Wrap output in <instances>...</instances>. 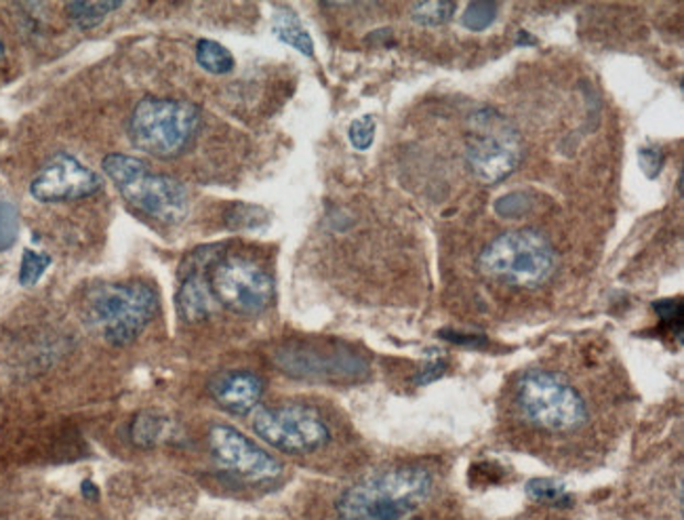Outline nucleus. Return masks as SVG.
<instances>
[{"label": "nucleus", "mask_w": 684, "mask_h": 520, "mask_svg": "<svg viewBox=\"0 0 684 520\" xmlns=\"http://www.w3.org/2000/svg\"><path fill=\"white\" fill-rule=\"evenodd\" d=\"M499 4L497 2H473L464 13V25L473 32H482L497 20Z\"/></svg>", "instance_id": "nucleus-20"}, {"label": "nucleus", "mask_w": 684, "mask_h": 520, "mask_svg": "<svg viewBox=\"0 0 684 520\" xmlns=\"http://www.w3.org/2000/svg\"><path fill=\"white\" fill-rule=\"evenodd\" d=\"M18 232H20L18 209L11 203L0 201V251H7L13 247Z\"/></svg>", "instance_id": "nucleus-21"}, {"label": "nucleus", "mask_w": 684, "mask_h": 520, "mask_svg": "<svg viewBox=\"0 0 684 520\" xmlns=\"http://www.w3.org/2000/svg\"><path fill=\"white\" fill-rule=\"evenodd\" d=\"M217 307V300L213 297L211 286L207 274L200 270H189L186 279L177 291V312L186 323H200L209 318Z\"/></svg>", "instance_id": "nucleus-13"}, {"label": "nucleus", "mask_w": 684, "mask_h": 520, "mask_svg": "<svg viewBox=\"0 0 684 520\" xmlns=\"http://www.w3.org/2000/svg\"><path fill=\"white\" fill-rule=\"evenodd\" d=\"M200 129V110L186 99L145 97L129 117V140L154 159H175Z\"/></svg>", "instance_id": "nucleus-5"}, {"label": "nucleus", "mask_w": 684, "mask_h": 520, "mask_svg": "<svg viewBox=\"0 0 684 520\" xmlns=\"http://www.w3.org/2000/svg\"><path fill=\"white\" fill-rule=\"evenodd\" d=\"M376 140V119L373 117H360L350 124V143L356 150L365 152L371 148Z\"/></svg>", "instance_id": "nucleus-23"}, {"label": "nucleus", "mask_w": 684, "mask_h": 520, "mask_svg": "<svg viewBox=\"0 0 684 520\" xmlns=\"http://www.w3.org/2000/svg\"><path fill=\"white\" fill-rule=\"evenodd\" d=\"M512 411L522 426L547 436H571L590 422L588 399L554 369L524 371L512 388Z\"/></svg>", "instance_id": "nucleus-1"}, {"label": "nucleus", "mask_w": 684, "mask_h": 520, "mask_svg": "<svg viewBox=\"0 0 684 520\" xmlns=\"http://www.w3.org/2000/svg\"><path fill=\"white\" fill-rule=\"evenodd\" d=\"M526 496L531 497L533 501L550 503V506H561V503L571 501V497L566 496L565 487L556 480H550V478L529 480L526 483Z\"/></svg>", "instance_id": "nucleus-19"}, {"label": "nucleus", "mask_w": 684, "mask_h": 520, "mask_svg": "<svg viewBox=\"0 0 684 520\" xmlns=\"http://www.w3.org/2000/svg\"><path fill=\"white\" fill-rule=\"evenodd\" d=\"M51 263V258L45 253H36L32 249H28L24 253V260H22V270H20V283L25 286H32V284L39 283L41 277L45 274L47 266Z\"/></svg>", "instance_id": "nucleus-22"}, {"label": "nucleus", "mask_w": 684, "mask_h": 520, "mask_svg": "<svg viewBox=\"0 0 684 520\" xmlns=\"http://www.w3.org/2000/svg\"><path fill=\"white\" fill-rule=\"evenodd\" d=\"M209 286L219 306L242 316H258L274 302L270 272L251 258L221 256L209 263Z\"/></svg>", "instance_id": "nucleus-8"}, {"label": "nucleus", "mask_w": 684, "mask_h": 520, "mask_svg": "<svg viewBox=\"0 0 684 520\" xmlns=\"http://www.w3.org/2000/svg\"><path fill=\"white\" fill-rule=\"evenodd\" d=\"M478 268L497 283L538 289L556 272V251L538 230H514L485 247Z\"/></svg>", "instance_id": "nucleus-6"}, {"label": "nucleus", "mask_w": 684, "mask_h": 520, "mask_svg": "<svg viewBox=\"0 0 684 520\" xmlns=\"http://www.w3.org/2000/svg\"><path fill=\"white\" fill-rule=\"evenodd\" d=\"M520 43H522V45H526V43H535V41H533V39H529V34H526V32H520L519 45Z\"/></svg>", "instance_id": "nucleus-25"}, {"label": "nucleus", "mask_w": 684, "mask_h": 520, "mask_svg": "<svg viewBox=\"0 0 684 520\" xmlns=\"http://www.w3.org/2000/svg\"><path fill=\"white\" fill-rule=\"evenodd\" d=\"M209 447L215 462L228 473L237 474L251 483L274 480L283 474V464L247 438L237 427L213 426L209 432Z\"/></svg>", "instance_id": "nucleus-11"}, {"label": "nucleus", "mask_w": 684, "mask_h": 520, "mask_svg": "<svg viewBox=\"0 0 684 520\" xmlns=\"http://www.w3.org/2000/svg\"><path fill=\"white\" fill-rule=\"evenodd\" d=\"M161 310L159 293L143 281L97 284L85 302L87 327L110 346H129L142 335Z\"/></svg>", "instance_id": "nucleus-3"}, {"label": "nucleus", "mask_w": 684, "mask_h": 520, "mask_svg": "<svg viewBox=\"0 0 684 520\" xmlns=\"http://www.w3.org/2000/svg\"><path fill=\"white\" fill-rule=\"evenodd\" d=\"M196 62L203 71L209 72V74H228V72L235 71V57L228 48L209 39H203L198 41L196 45Z\"/></svg>", "instance_id": "nucleus-17"}, {"label": "nucleus", "mask_w": 684, "mask_h": 520, "mask_svg": "<svg viewBox=\"0 0 684 520\" xmlns=\"http://www.w3.org/2000/svg\"><path fill=\"white\" fill-rule=\"evenodd\" d=\"M2 55H4V45H2V41H0V59H2Z\"/></svg>", "instance_id": "nucleus-26"}, {"label": "nucleus", "mask_w": 684, "mask_h": 520, "mask_svg": "<svg viewBox=\"0 0 684 520\" xmlns=\"http://www.w3.org/2000/svg\"><path fill=\"white\" fill-rule=\"evenodd\" d=\"M663 165V152L660 148H642L640 150V166L647 173V177H658Z\"/></svg>", "instance_id": "nucleus-24"}, {"label": "nucleus", "mask_w": 684, "mask_h": 520, "mask_svg": "<svg viewBox=\"0 0 684 520\" xmlns=\"http://www.w3.org/2000/svg\"><path fill=\"white\" fill-rule=\"evenodd\" d=\"M253 430L270 447L289 455L314 453L330 441V430L323 415L297 402L263 407L253 415Z\"/></svg>", "instance_id": "nucleus-9"}, {"label": "nucleus", "mask_w": 684, "mask_h": 520, "mask_svg": "<svg viewBox=\"0 0 684 520\" xmlns=\"http://www.w3.org/2000/svg\"><path fill=\"white\" fill-rule=\"evenodd\" d=\"M434 478L422 466H399L360 478L337 501V520H402L432 494Z\"/></svg>", "instance_id": "nucleus-2"}, {"label": "nucleus", "mask_w": 684, "mask_h": 520, "mask_svg": "<svg viewBox=\"0 0 684 520\" xmlns=\"http://www.w3.org/2000/svg\"><path fill=\"white\" fill-rule=\"evenodd\" d=\"M209 392L213 401L224 411L232 415H247L260 404L263 397V379L247 369L221 371L211 379Z\"/></svg>", "instance_id": "nucleus-12"}, {"label": "nucleus", "mask_w": 684, "mask_h": 520, "mask_svg": "<svg viewBox=\"0 0 684 520\" xmlns=\"http://www.w3.org/2000/svg\"><path fill=\"white\" fill-rule=\"evenodd\" d=\"M272 30L276 34L279 41H283L284 45L297 48L300 53H304L307 57L314 55V43L306 32V28L297 20L295 13L291 11H281L274 15V24Z\"/></svg>", "instance_id": "nucleus-15"}, {"label": "nucleus", "mask_w": 684, "mask_h": 520, "mask_svg": "<svg viewBox=\"0 0 684 520\" xmlns=\"http://www.w3.org/2000/svg\"><path fill=\"white\" fill-rule=\"evenodd\" d=\"M522 159L519 129L496 108H478L468 120L466 163L482 184H497L512 175Z\"/></svg>", "instance_id": "nucleus-7"}, {"label": "nucleus", "mask_w": 684, "mask_h": 520, "mask_svg": "<svg viewBox=\"0 0 684 520\" xmlns=\"http://www.w3.org/2000/svg\"><path fill=\"white\" fill-rule=\"evenodd\" d=\"M171 438H173V424L161 415L142 413L131 424V441L143 449L156 447V445L166 443Z\"/></svg>", "instance_id": "nucleus-14"}, {"label": "nucleus", "mask_w": 684, "mask_h": 520, "mask_svg": "<svg viewBox=\"0 0 684 520\" xmlns=\"http://www.w3.org/2000/svg\"><path fill=\"white\" fill-rule=\"evenodd\" d=\"M101 166L133 209L165 226H175L188 215L186 188L169 175L152 173L140 159L112 152L104 159Z\"/></svg>", "instance_id": "nucleus-4"}, {"label": "nucleus", "mask_w": 684, "mask_h": 520, "mask_svg": "<svg viewBox=\"0 0 684 520\" xmlns=\"http://www.w3.org/2000/svg\"><path fill=\"white\" fill-rule=\"evenodd\" d=\"M455 11H457V4L448 2V0L415 2L413 4V20H415V24L436 28V25H445L450 22Z\"/></svg>", "instance_id": "nucleus-18"}, {"label": "nucleus", "mask_w": 684, "mask_h": 520, "mask_svg": "<svg viewBox=\"0 0 684 520\" xmlns=\"http://www.w3.org/2000/svg\"><path fill=\"white\" fill-rule=\"evenodd\" d=\"M120 7L122 2H68L66 11L78 30H94Z\"/></svg>", "instance_id": "nucleus-16"}, {"label": "nucleus", "mask_w": 684, "mask_h": 520, "mask_svg": "<svg viewBox=\"0 0 684 520\" xmlns=\"http://www.w3.org/2000/svg\"><path fill=\"white\" fill-rule=\"evenodd\" d=\"M101 177L68 152L51 156L30 182V196L45 205L91 198L101 189Z\"/></svg>", "instance_id": "nucleus-10"}]
</instances>
